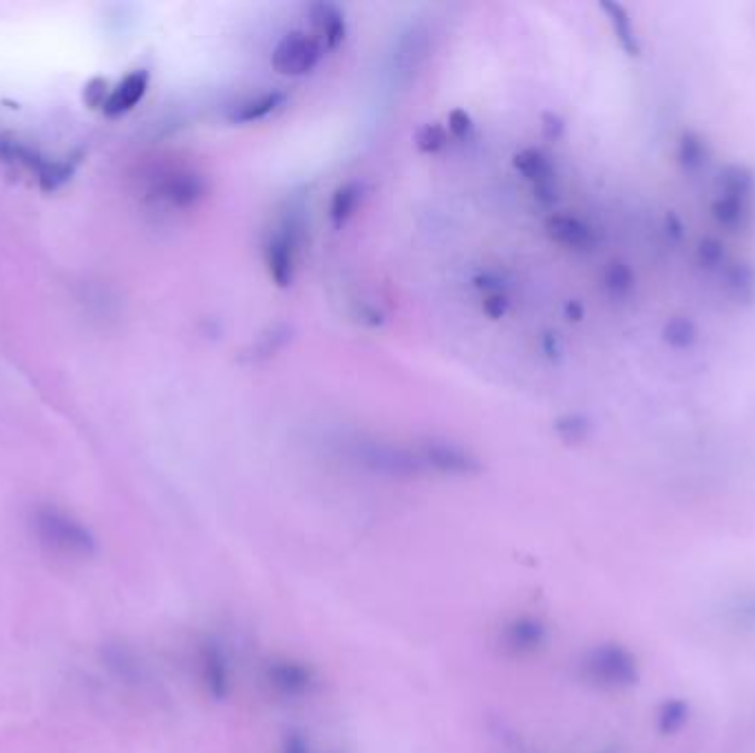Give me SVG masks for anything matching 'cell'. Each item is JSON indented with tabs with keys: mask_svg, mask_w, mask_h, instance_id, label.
I'll return each mask as SVG.
<instances>
[{
	"mask_svg": "<svg viewBox=\"0 0 755 753\" xmlns=\"http://www.w3.org/2000/svg\"><path fill=\"white\" fill-rule=\"evenodd\" d=\"M356 460L371 473L385 475V477H404V480H409V477H418L427 471L424 469L418 451L404 449V447H398V444L380 442V440L360 442L356 447Z\"/></svg>",
	"mask_w": 755,
	"mask_h": 753,
	"instance_id": "5",
	"label": "cell"
},
{
	"mask_svg": "<svg viewBox=\"0 0 755 753\" xmlns=\"http://www.w3.org/2000/svg\"><path fill=\"white\" fill-rule=\"evenodd\" d=\"M73 175V166L67 162H51V164H42L40 168V188L45 193H53L58 190L62 184H67Z\"/></svg>",
	"mask_w": 755,
	"mask_h": 753,
	"instance_id": "27",
	"label": "cell"
},
{
	"mask_svg": "<svg viewBox=\"0 0 755 753\" xmlns=\"http://www.w3.org/2000/svg\"><path fill=\"white\" fill-rule=\"evenodd\" d=\"M727 294L738 303L755 301V268L747 261H729L718 272Z\"/></svg>",
	"mask_w": 755,
	"mask_h": 753,
	"instance_id": "16",
	"label": "cell"
},
{
	"mask_svg": "<svg viewBox=\"0 0 755 753\" xmlns=\"http://www.w3.org/2000/svg\"><path fill=\"white\" fill-rule=\"evenodd\" d=\"M446 144H449V131H446L444 126L438 124V122L424 124L422 129H418V133H416V146H418V151L424 153V155L440 153Z\"/></svg>",
	"mask_w": 755,
	"mask_h": 753,
	"instance_id": "25",
	"label": "cell"
},
{
	"mask_svg": "<svg viewBox=\"0 0 755 753\" xmlns=\"http://www.w3.org/2000/svg\"><path fill=\"white\" fill-rule=\"evenodd\" d=\"M508 296L506 292H493V294H484V303H482V310L488 318H493V321H497V318L506 316L508 312Z\"/></svg>",
	"mask_w": 755,
	"mask_h": 753,
	"instance_id": "32",
	"label": "cell"
},
{
	"mask_svg": "<svg viewBox=\"0 0 755 753\" xmlns=\"http://www.w3.org/2000/svg\"><path fill=\"white\" fill-rule=\"evenodd\" d=\"M109 665L115 667L118 670L120 676L129 678V681H135L137 676H140V663H137L133 659V654H129L126 650H111L109 652Z\"/></svg>",
	"mask_w": 755,
	"mask_h": 753,
	"instance_id": "30",
	"label": "cell"
},
{
	"mask_svg": "<svg viewBox=\"0 0 755 753\" xmlns=\"http://www.w3.org/2000/svg\"><path fill=\"white\" fill-rule=\"evenodd\" d=\"M159 193H162V197L177 208H190V206H195L201 197H204L206 184H204V177L197 173L179 171L164 179L162 186H159Z\"/></svg>",
	"mask_w": 755,
	"mask_h": 753,
	"instance_id": "14",
	"label": "cell"
},
{
	"mask_svg": "<svg viewBox=\"0 0 755 753\" xmlns=\"http://www.w3.org/2000/svg\"><path fill=\"white\" fill-rule=\"evenodd\" d=\"M698 325L685 316L669 318L663 327V341L674 349H691L698 343Z\"/></svg>",
	"mask_w": 755,
	"mask_h": 753,
	"instance_id": "22",
	"label": "cell"
},
{
	"mask_svg": "<svg viewBox=\"0 0 755 753\" xmlns=\"http://www.w3.org/2000/svg\"><path fill=\"white\" fill-rule=\"evenodd\" d=\"M263 683L272 694L287 701H299L314 692L318 676L310 663L292 656H274L263 665Z\"/></svg>",
	"mask_w": 755,
	"mask_h": 753,
	"instance_id": "6",
	"label": "cell"
},
{
	"mask_svg": "<svg viewBox=\"0 0 755 753\" xmlns=\"http://www.w3.org/2000/svg\"><path fill=\"white\" fill-rule=\"evenodd\" d=\"M550 636L548 623L535 614H515L499 630V645L510 656H533L546 648Z\"/></svg>",
	"mask_w": 755,
	"mask_h": 753,
	"instance_id": "9",
	"label": "cell"
},
{
	"mask_svg": "<svg viewBox=\"0 0 755 753\" xmlns=\"http://www.w3.org/2000/svg\"><path fill=\"white\" fill-rule=\"evenodd\" d=\"M555 431L566 444H579L588 438L590 422L588 418L579 416V413H568V416H561L555 422Z\"/></svg>",
	"mask_w": 755,
	"mask_h": 753,
	"instance_id": "26",
	"label": "cell"
},
{
	"mask_svg": "<svg viewBox=\"0 0 755 753\" xmlns=\"http://www.w3.org/2000/svg\"><path fill=\"white\" fill-rule=\"evenodd\" d=\"M709 146L696 131H685L680 135L676 157L678 164L685 168V173H700L709 164Z\"/></svg>",
	"mask_w": 755,
	"mask_h": 753,
	"instance_id": "19",
	"label": "cell"
},
{
	"mask_svg": "<svg viewBox=\"0 0 755 753\" xmlns=\"http://www.w3.org/2000/svg\"><path fill=\"white\" fill-rule=\"evenodd\" d=\"M687 720V707L680 701H669L665 703L663 712L658 714V727H661L665 734H674L676 729L685 725Z\"/></svg>",
	"mask_w": 755,
	"mask_h": 753,
	"instance_id": "28",
	"label": "cell"
},
{
	"mask_svg": "<svg viewBox=\"0 0 755 753\" xmlns=\"http://www.w3.org/2000/svg\"><path fill=\"white\" fill-rule=\"evenodd\" d=\"M323 58V45L305 31H290L272 51V67L281 76L301 78L312 73Z\"/></svg>",
	"mask_w": 755,
	"mask_h": 753,
	"instance_id": "8",
	"label": "cell"
},
{
	"mask_svg": "<svg viewBox=\"0 0 755 753\" xmlns=\"http://www.w3.org/2000/svg\"><path fill=\"white\" fill-rule=\"evenodd\" d=\"M197 670L199 681L206 694L215 703L228 701L232 694V665L223 645L215 639H206L197 648Z\"/></svg>",
	"mask_w": 755,
	"mask_h": 753,
	"instance_id": "10",
	"label": "cell"
},
{
	"mask_svg": "<svg viewBox=\"0 0 755 753\" xmlns=\"http://www.w3.org/2000/svg\"><path fill=\"white\" fill-rule=\"evenodd\" d=\"M281 753H310V745H307L305 736L301 731H287L281 742Z\"/></svg>",
	"mask_w": 755,
	"mask_h": 753,
	"instance_id": "34",
	"label": "cell"
},
{
	"mask_svg": "<svg viewBox=\"0 0 755 753\" xmlns=\"http://www.w3.org/2000/svg\"><path fill=\"white\" fill-rule=\"evenodd\" d=\"M475 285L480 288L484 294H493V292H504V281L497 277L493 272H484L480 277L475 279Z\"/></svg>",
	"mask_w": 755,
	"mask_h": 753,
	"instance_id": "36",
	"label": "cell"
},
{
	"mask_svg": "<svg viewBox=\"0 0 755 753\" xmlns=\"http://www.w3.org/2000/svg\"><path fill=\"white\" fill-rule=\"evenodd\" d=\"M696 261L700 268L718 274L731 259L727 254V246L718 237H705L696 248Z\"/></svg>",
	"mask_w": 755,
	"mask_h": 753,
	"instance_id": "24",
	"label": "cell"
},
{
	"mask_svg": "<svg viewBox=\"0 0 755 753\" xmlns=\"http://www.w3.org/2000/svg\"><path fill=\"white\" fill-rule=\"evenodd\" d=\"M84 100H87L91 104V109H98V106L106 104V80L102 78H95L87 84V89H84Z\"/></svg>",
	"mask_w": 755,
	"mask_h": 753,
	"instance_id": "33",
	"label": "cell"
},
{
	"mask_svg": "<svg viewBox=\"0 0 755 753\" xmlns=\"http://www.w3.org/2000/svg\"><path fill=\"white\" fill-rule=\"evenodd\" d=\"M603 288L612 299H627L634 290V272L627 263L614 261L603 272Z\"/></svg>",
	"mask_w": 755,
	"mask_h": 753,
	"instance_id": "23",
	"label": "cell"
},
{
	"mask_svg": "<svg viewBox=\"0 0 755 753\" xmlns=\"http://www.w3.org/2000/svg\"><path fill=\"white\" fill-rule=\"evenodd\" d=\"M363 201V186L356 182H349L338 186L334 190L332 204H329V217L336 228H343L349 219L356 215V210Z\"/></svg>",
	"mask_w": 755,
	"mask_h": 753,
	"instance_id": "20",
	"label": "cell"
},
{
	"mask_svg": "<svg viewBox=\"0 0 755 753\" xmlns=\"http://www.w3.org/2000/svg\"><path fill=\"white\" fill-rule=\"evenodd\" d=\"M305 243V210L301 204H290L283 212L279 226L265 241L263 259L265 268L276 288H290L296 268H299V254Z\"/></svg>",
	"mask_w": 755,
	"mask_h": 753,
	"instance_id": "1",
	"label": "cell"
},
{
	"mask_svg": "<svg viewBox=\"0 0 755 753\" xmlns=\"http://www.w3.org/2000/svg\"><path fill=\"white\" fill-rule=\"evenodd\" d=\"M581 674L588 683L603 689H627L638 683L634 654L619 643L594 645L581 659Z\"/></svg>",
	"mask_w": 755,
	"mask_h": 753,
	"instance_id": "3",
	"label": "cell"
},
{
	"mask_svg": "<svg viewBox=\"0 0 755 753\" xmlns=\"http://www.w3.org/2000/svg\"><path fill=\"white\" fill-rule=\"evenodd\" d=\"M718 193L711 201V217L725 230H744L753 221L755 173L744 164H727L718 175Z\"/></svg>",
	"mask_w": 755,
	"mask_h": 753,
	"instance_id": "2",
	"label": "cell"
},
{
	"mask_svg": "<svg viewBox=\"0 0 755 753\" xmlns=\"http://www.w3.org/2000/svg\"><path fill=\"white\" fill-rule=\"evenodd\" d=\"M285 334H287V332H279V330H276V327H274V330H272L270 334H265V336L261 338V341L257 343V352L263 354V356L274 354L276 349H279V347L285 343Z\"/></svg>",
	"mask_w": 755,
	"mask_h": 753,
	"instance_id": "35",
	"label": "cell"
},
{
	"mask_svg": "<svg viewBox=\"0 0 755 753\" xmlns=\"http://www.w3.org/2000/svg\"><path fill=\"white\" fill-rule=\"evenodd\" d=\"M583 314H586V312H583V305H581L579 301H570V303L566 305V316H568V321H574V323H577V321H581Z\"/></svg>",
	"mask_w": 755,
	"mask_h": 753,
	"instance_id": "39",
	"label": "cell"
},
{
	"mask_svg": "<svg viewBox=\"0 0 755 753\" xmlns=\"http://www.w3.org/2000/svg\"><path fill=\"white\" fill-rule=\"evenodd\" d=\"M601 9L605 12V16H608L621 49L627 53V56H638V53H641V42H638V36L632 25V18L630 14H627V9L619 3H601Z\"/></svg>",
	"mask_w": 755,
	"mask_h": 753,
	"instance_id": "18",
	"label": "cell"
},
{
	"mask_svg": "<svg viewBox=\"0 0 755 753\" xmlns=\"http://www.w3.org/2000/svg\"><path fill=\"white\" fill-rule=\"evenodd\" d=\"M731 619L736 625H744V628H755V595L740 597L729 608Z\"/></svg>",
	"mask_w": 755,
	"mask_h": 753,
	"instance_id": "31",
	"label": "cell"
},
{
	"mask_svg": "<svg viewBox=\"0 0 755 753\" xmlns=\"http://www.w3.org/2000/svg\"><path fill=\"white\" fill-rule=\"evenodd\" d=\"M148 89V73L146 71H133L126 76L118 87L111 91L109 98H106L104 104V113L109 118H115V115H122L126 111H131L133 106L140 102Z\"/></svg>",
	"mask_w": 755,
	"mask_h": 753,
	"instance_id": "15",
	"label": "cell"
},
{
	"mask_svg": "<svg viewBox=\"0 0 755 753\" xmlns=\"http://www.w3.org/2000/svg\"><path fill=\"white\" fill-rule=\"evenodd\" d=\"M515 171L533 184L535 197L544 206H550L557 201V171L552 159L539 151V148H524L513 157Z\"/></svg>",
	"mask_w": 755,
	"mask_h": 753,
	"instance_id": "11",
	"label": "cell"
},
{
	"mask_svg": "<svg viewBox=\"0 0 755 753\" xmlns=\"http://www.w3.org/2000/svg\"><path fill=\"white\" fill-rule=\"evenodd\" d=\"M427 36L418 34L416 29L407 38L400 40V47L396 51V65L398 73H411L420 67L422 58L427 56Z\"/></svg>",
	"mask_w": 755,
	"mask_h": 753,
	"instance_id": "21",
	"label": "cell"
},
{
	"mask_svg": "<svg viewBox=\"0 0 755 753\" xmlns=\"http://www.w3.org/2000/svg\"><path fill=\"white\" fill-rule=\"evenodd\" d=\"M287 95L283 91H265L257 98H250L246 102L237 104L235 109L230 111L228 120L232 124H252V122H261L265 118H270L272 113H276L285 104Z\"/></svg>",
	"mask_w": 755,
	"mask_h": 753,
	"instance_id": "17",
	"label": "cell"
},
{
	"mask_svg": "<svg viewBox=\"0 0 755 753\" xmlns=\"http://www.w3.org/2000/svg\"><path fill=\"white\" fill-rule=\"evenodd\" d=\"M548 237L568 250H592L599 243V235L588 221L568 212H555L546 219Z\"/></svg>",
	"mask_w": 755,
	"mask_h": 753,
	"instance_id": "12",
	"label": "cell"
},
{
	"mask_svg": "<svg viewBox=\"0 0 755 753\" xmlns=\"http://www.w3.org/2000/svg\"><path fill=\"white\" fill-rule=\"evenodd\" d=\"M544 133L550 137V140H557V137L563 133V120L555 113H546L544 115Z\"/></svg>",
	"mask_w": 755,
	"mask_h": 753,
	"instance_id": "37",
	"label": "cell"
},
{
	"mask_svg": "<svg viewBox=\"0 0 755 753\" xmlns=\"http://www.w3.org/2000/svg\"><path fill=\"white\" fill-rule=\"evenodd\" d=\"M310 20L316 31V40L329 51L338 49L343 45L347 36V23L345 14L340 12V7L334 3H314L310 7Z\"/></svg>",
	"mask_w": 755,
	"mask_h": 753,
	"instance_id": "13",
	"label": "cell"
},
{
	"mask_svg": "<svg viewBox=\"0 0 755 753\" xmlns=\"http://www.w3.org/2000/svg\"><path fill=\"white\" fill-rule=\"evenodd\" d=\"M541 347H544V354H548L550 358H555L561 354V341L557 334H546L544 341H541Z\"/></svg>",
	"mask_w": 755,
	"mask_h": 753,
	"instance_id": "38",
	"label": "cell"
},
{
	"mask_svg": "<svg viewBox=\"0 0 755 753\" xmlns=\"http://www.w3.org/2000/svg\"><path fill=\"white\" fill-rule=\"evenodd\" d=\"M424 469H431L440 475L451 477H475L484 471L482 460L466 449L464 444H457L451 440H427L418 449Z\"/></svg>",
	"mask_w": 755,
	"mask_h": 753,
	"instance_id": "7",
	"label": "cell"
},
{
	"mask_svg": "<svg viewBox=\"0 0 755 753\" xmlns=\"http://www.w3.org/2000/svg\"><path fill=\"white\" fill-rule=\"evenodd\" d=\"M446 131H449L455 140L466 142L471 140L475 133V122L464 109H453L449 113V118H446Z\"/></svg>",
	"mask_w": 755,
	"mask_h": 753,
	"instance_id": "29",
	"label": "cell"
},
{
	"mask_svg": "<svg viewBox=\"0 0 755 753\" xmlns=\"http://www.w3.org/2000/svg\"><path fill=\"white\" fill-rule=\"evenodd\" d=\"M34 526L42 544L71 557H91L95 553L93 535L76 519L53 506L38 508Z\"/></svg>",
	"mask_w": 755,
	"mask_h": 753,
	"instance_id": "4",
	"label": "cell"
}]
</instances>
